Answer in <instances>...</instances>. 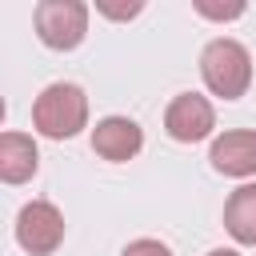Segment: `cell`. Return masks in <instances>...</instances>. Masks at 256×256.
<instances>
[{
    "label": "cell",
    "mask_w": 256,
    "mask_h": 256,
    "mask_svg": "<svg viewBox=\"0 0 256 256\" xmlns=\"http://www.w3.org/2000/svg\"><path fill=\"white\" fill-rule=\"evenodd\" d=\"M32 124L48 140H72L76 132H84L88 128V96H84V88L68 84V80L48 84L32 104Z\"/></svg>",
    "instance_id": "6da1fadb"
},
{
    "label": "cell",
    "mask_w": 256,
    "mask_h": 256,
    "mask_svg": "<svg viewBox=\"0 0 256 256\" xmlns=\"http://www.w3.org/2000/svg\"><path fill=\"white\" fill-rule=\"evenodd\" d=\"M200 76H204L212 96L240 100L248 92V84H252V56H248V48L240 40L220 36L200 52Z\"/></svg>",
    "instance_id": "7a4b0ae2"
},
{
    "label": "cell",
    "mask_w": 256,
    "mask_h": 256,
    "mask_svg": "<svg viewBox=\"0 0 256 256\" xmlns=\"http://www.w3.org/2000/svg\"><path fill=\"white\" fill-rule=\"evenodd\" d=\"M36 36L52 52H72L88 36V4L84 0H40L32 12Z\"/></svg>",
    "instance_id": "3957f363"
},
{
    "label": "cell",
    "mask_w": 256,
    "mask_h": 256,
    "mask_svg": "<svg viewBox=\"0 0 256 256\" xmlns=\"http://www.w3.org/2000/svg\"><path fill=\"white\" fill-rule=\"evenodd\" d=\"M16 244L28 256H52L64 244V216L52 200H28L16 216Z\"/></svg>",
    "instance_id": "277c9868"
},
{
    "label": "cell",
    "mask_w": 256,
    "mask_h": 256,
    "mask_svg": "<svg viewBox=\"0 0 256 256\" xmlns=\"http://www.w3.org/2000/svg\"><path fill=\"white\" fill-rule=\"evenodd\" d=\"M212 128H216V112H212L208 96H200V92H180L164 108V132L176 144H196V140L212 136Z\"/></svg>",
    "instance_id": "5b68a950"
},
{
    "label": "cell",
    "mask_w": 256,
    "mask_h": 256,
    "mask_svg": "<svg viewBox=\"0 0 256 256\" xmlns=\"http://www.w3.org/2000/svg\"><path fill=\"white\" fill-rule=\"evenodd\" d=\"M144 148V128L128 116H104L96 128H92V152L100 160H112V164H124L132 160L136 152Z\"/></svg>",
    "instance_id": "8992f818"
},
{
    "label": "cell",
    "mask_w": 256,
    "mask_h": 256,
    "mask_svg": "<svg viewBox=\"0 0 256 256\" xmlns=\"http://www.w3.org/2000/svg\"><path fill=\"white\" fill-rule=\"evenodd\" d=\"M208 160L224 176H236V180L256 176V128H232L216 136L208 148Z\"/></svg>",
    "instance_id": "52a82bcc"
},
{
    "label": "cell",
    "mask_w": 256,
    "mask_h": 256,
    "mask_svg": "<svg viewBox=\"0 0 256 256\" xmlns=\"http://www.w3.org/2000/svg\"><path fill=\"white\" fill-rule=\"evenodd\" d=\"M40 168V152H36V140L24 136V132H4L0 136V180L4 184H24L32 180Z\"/></svg>",
    "instance_id": "ba28073f"
},
{
    "label": "cell",
    "mask_w": 256,
    "mask_h": 256,
    "mask_svg": "<svg viewBox=\"0 0 256 256\" xmlns=\"http://www.w3.org/2000/svg\"><path fill=\"white\" fill-rule=\"evenodd\" d=\"M224 228L236 244H256V184H240L224 204Z\"/></svg>",
    "instance_id": "9c48e42d"
},
{
    "label": "cell",
    "mask_w": 256,
    "mask_h": 256,
    "mask_svg": "<svg viewBox=\"0 0 256 256\" xmlns=\"http://www.w3.org/2000/svg\"><path fill=\"white\" fill-rule=\"evenodd\" d=\"M200 16H208V20H236V16H244V4L240 0H232V4H212V0H196L192 4Z\"/></svg>",
    "instance_id": "30bf717a"
},
{
    "label": "cell",
    "mask_w": 256,
    "mask_h": 256,
    "mask_svg": "<svg viewBox=\"0 0 256 256\" xmlns=\"http://www.w3.org/2000/svg\"><path fill=\"white\" fill-rule=\"evenodd\" d=\"M120 256H172V248L164 244V240H152V236H140V240H132Z\"/></svg>",
    "instance_id": "8fae6325"
},
{
    "label": "cell",
    "mask_w": 256,
    "mask_h": 256,
    "mask_svg": "<svg viewBox=\"0 0 256 256\" xmlns=\"http://www.w3.org/2000/svg\"><path fill=\"white\" fill-rule=\"evenodd\" d=\"M96 12H100V16H108V20H132V16H140V12H144V4L136 0L132 8H120V4H108V0H96Z\"/></svg>",
    "instance_id": "7c38bea8"
},
{
    "label": "cell",
    "mask_w": 256,
    "mask_h": 256,
    "mask_svg": "<svg viewBox=\"0 0 256 256\" xmlns=\"http://www.w3.org/2000/svg\"><path fill=\"white\" fill-rule=\"evenodd\" d=\"M208 256H240V252H232V248H212Z\"/></svg>",
    "instance_id": "4fadbf2b"
}]
</instances>
